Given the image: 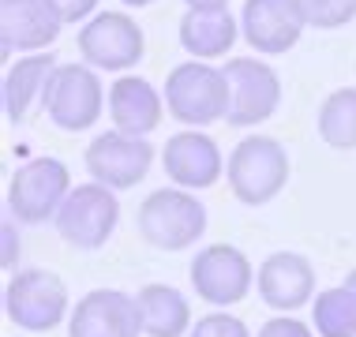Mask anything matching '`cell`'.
Returning <instances> with one entry per match:
<instances>
[{
	"label": "cell",
	"instance_id": "obj_1",
	"mask_svg": "<svg viewBox=\"0 0 356 337\" xmlns=\"http://www.w3.org/2000/svg\"><path fill=\"white\" fill-rule=\"evenodd\" d=\"M139 233L158 252H184L207 233V206L188 188H158L139 206Z\"/></svg>",
	"mask_w": 356,
	"mask_h": 337
},
{
	"label": "cell",
	"instance_id": "obj_2",
	"mask_svg": "<svg viewBox=\"0 0 356 337\" xmlns=\"http://www.w3.org/2000/svg\"><path fill=\"white\" fill-rule=\"evenodd\" d=\"M229 191L244 206H263L289 184V150L270 135H248L229 154Z\"/></svg>",
	"mask_w": 356,
	"mask_h": 337
},
{
	"label": "cell",
	"instance_id": "obj_3",
	"mask_svg": "<svg viewBox=\"0 0 356 337\" xmlns=\"http://www.w3.org/2000/svg\"><path fill=\"white\" fill-rule=\"evenodd\" d=\"M72 195V172L60 158H31L8 180V214L19 225H45L60 214L64 199Z\"/></svg>",
	"mask_w": 356,
	"mask_h": 337
},
{
	"label": "cell",
	"instance_id": "obj_4",
	"mask_svg": "<svg viewBox=\"0 0 356 337\" xmlns=\"http://www.w3.org/2000/svg\"><path fill=\"white\" fill-rule=\"evenodd\" d=\"M165 105L169 117L188 128H207V124L225 120L229 113V83L225 72L203 60L177 64L165 79Z\"/></svg>",
	"mask_w": 356,
	"mask_h": 337
},
{
	"label": "cell",
	"instance_id": "obj_5",
	"mask_svg": "<svg viewBox=\"0 0 356 337\" xmlns=\"http://www.w3.org/2000/svg\"><path fill=\"white\" fill-rule=\"evenodd\" d=\"M68 285L53 274V270H19L8 277L4 288V315L8 322L26 334H49L64 322L68 315Z\"/></svg>",
	"mask_w": 356,
	"mask_h": 337
},
{
	"label": "cell",
	"instance_id": "obj_6",
	"mask_svg": "<svg viewBox=\"0 0 356 337\" xmlns=\"http://www.w3.org/2000/svg\"><path fill=\"white\" fill-rule=\"evenodd\" d=\"M42 109L49 124L60 131H86L102 120L105 109V86L98 67L90 64H56V72L45 83Z\"/></svg>",
	"mask_w": 356,
	"mask_h": 337
},
{
	"label": "cell",
	"instance_id": "obj_7",
	"mask_svg": "<svg viewBox=\"0 0 356 337\" xmlns=\"http://www.w3.org/2000/svg\"><path fill=\"white\" fill-rule=\"evenodd\" d=\"M229 83V113L225 120L233 128H255L266 124L282 105V79L270 64L255 60V56H233L221 64Z\"/></svg>",
	"mask_w": 356,
	"mask_h": 337
},
{
	"label": "cell",
	"instance_id": "obj_8",
	"mask_svg": "<svg viewBox=\"0 0 356 337\" xmlns=\"http://www.w3.org/2000/svg\"><path fill=\"white\" fill-rule=\"evenodd\" d=\"M117 221H120V202L113 195V188H105L94 180V184L72 188V195L64 199V206H60V214L53 217V225L72 247L98 252L105 240L113 236Z\"/></svg>",
	"mask_w": 356,
	"mask_h": 337
},
{
	"label": "cell",
	"instance_id": "obj_9",
	"mask_svg": "<svg viewBox=\"0 0 356 337\" xmlns=\"http://www.w3.org/2000/svg\"><path fill=\"white\" fill-rule=\"evenodd\" d=\"M143 31L128 12H98L79 26V56L98 72H128L143 60Z\"/></svg>",
	"mask_w": 356,
	"mask_h": 337
},
{
	"label": "cell",
	"instance_id": "obj_10",
	"mask_svg": "<svg viewBox=\"0 0 356 337\" xmlns=\"http://www.w3.org/2000/svg\"><path fill=\"white\" fill-rule=\"evenodd\" d=\"M191 288L199 293L203 304L233 307L240 304L255 285V266L240 247L233 244H210L191 258Z\"/></svg>",
	"mask_w": 356,
	"mask_h": 337
},
{
	"label": "cell",
	"instance_id": "obj_11",
	"mask_svg": "<svg viewBox=\"0 0 356 337\" xmlns=\"http://www.w3.org/2000/svg\"><path fill=\"white\" fill-rule=\"evenodd\" d=\"M150 165H154V147L147 142V135H128L113 128V131H102L86 147V172L113 191L136 188L150 172Z\"/></svg>",
	"mask_w": 356,
	"mask_h": 337
},
{
	"label": "cell",
	"instance_id": "obj_12",
	"mask_svg": "<svg viewBox=\"0 0 356 337\" xmlns=\"http://www.w3.org/2000/svg\"><path fill=\"white\" fill-rule=\"evenodd\" d=\"M161 165H165L169 184L203 191L221 180L225 158H221V147L203 128H184V131L169 135V142L161 147Z\"/></svg>",
	"mask_w": 356,
	"mask_h": 337
},
{
	"label": "cell",
	"instance_id": "obj_13",
	"mask_svg": "<svg viewBox=\"0 0 356 337\" xmlns=\"http://www.w3.org/2000/svg\"><path fill=\"white\" fill-rule=\"evenodd\" d=\"M304 26L307 19L300 0H244V12H240V34L263 56L289 53L300 42Z\"/></svg>",
	"mask_w": 356,
	"mask_h": 337
},
{
	"label": "cell",
	"instance_id": "obj_14",
	"mask_svg": "<svg viewBox=\"0 0 356 337\" xmlns=\"http://www.w3.org/2000/svg\"><path fill=\"white\" fill-rule=\"evenodd\" d=\"M139 300L120 288H94L72 307L68 337H139Z\"/></svg>",
	"mask_w": 356,
	"mask_h": 337
},
{
	"label": "cell",
	"instance_id": "obj_15",
	"mask_svg": "<svg viewBox=\"0 0 356 337\" xmlns=\"http://www.w3.org/2000/svg\"><path fill=\"white\" fill-rule=\"evenodd\" d=\"M255 285H259V300L266 307L293 315L315 300V266L300 252H274L270 258H263Z\"/></svg>",
	"mask_w": 356,
	"mask_h": 337
},
{
	"label": "cell",
	"instance_id": "obj_16",
	"mask_svg": "<svg viewBox=\"0 0 356 337\" xmlns=\"http://www.w3.org/2000/svg\"><path fill=\"white\" fill-rule=\"evenodd\" d=\"M53 0H0V45L12 53H45L60 34Z\"/></svg>",
	"mask_w": 356,
	"mask_h": 337
},
{
	"label": "cell",
	"instance_id": "obj_17",
	"mask_svg": "<svg viewBox=\"0 0 356 337\" xmlns=\"http://www.w3.org/2000/svg\"><path fill=\"white\" fill-rule=\"evenodd\" d=\"M109 117L128 135H150L165 117V94H158L139 75H120L109 86Z\"/></svg>",
	"mask_w": 356,
	"mask_h": 337
},
{
	"label": "cell",
	"instance_id": "obj_18",
	"mask_svg": "<svg viewBox=\"0 0 356 337\" xmlns=\"http://www.w3.org/2000/svg\"><path fill=\"white\" fill-rule=\"evenodd\" d=\"M236 38H240V26L229 15V8H188L184 19H180V45L188 49L191 60L229 56Z\"/></svg>",
	"mask_w": 356,
	"mask_h": 337
},
{
	"label": "cell",
	"instance_id": "obj_19",
	"mask_svg": "<svg viewBox=\"0 0 356 337\" xmlns=\"http://www.w3.org/2000/svg\"><path fill=\"white\" fill-rule=\"evenodd\" d=\"M53 72H56V60H53L49 49H45V53H26V56H19L15 64H8L4 94H0L8 124H19L26 113H31L34 101H42L45 83H49Z\"/></svg>",
	"mask_w": 356,
	"mask_h": 337
},
{
	"label": "cell",
	"instance_id": "obj_20",
	"mask_svg": "<svg viewBox=\"0 0 356 337\" xmlns=\"http://www.w3.org/2000/svg\"><path fill=\"white\" fill-rule=\"evenodd\" d=\"M139 315L147 337H184L191 330V304L172 285H143L139 288Z\"/></svg>",
	"mask_w": 356,
	"mask_h": 337
},
{
	"label": "cell",
	"instance_id": "obj_21",
	"mask_svg": "<svg viewBox=\"0 0 356 337\" xmlns=\"http://www.w3.org/2000/svg\"><path fill=\"white\" fill-rule=\"evenodd\" d=\"M319 139L334 150H356V86L330 90L319 105Z\"/></svg>",
	"mask_w": 356,
	"mask_h": 337
},
{
	"label": "cell",
	"instance_id": "obj_22",
	"mask_svg": "<svg viewBox=\"0 0 356 337\" xmlns=\"http://www.w3.org/2000/svg\"><path fill=\"white\" fill-rule=\"evenodd\" d=\"M312 322L319 337H356V293L345 281L323 288L312 300Z\"/></svg>",
	"mask_w": 356,
	"mask_h": 337
},
{
	"label": "cell",
	"instance_id": "obj_23",
	"mask_svg": "<svg viewBox=\"0 0 356 337\" xmlns=\"http://www.w3.org/2000/svg\"><path fill=\"white\" fill-rule=\"evenodd\" d=\"M300 8L307 26H319V31H338L356 19V0H300Z\"/></svg>",
	"mask_w": 356,
	"mask_h": 337
},
{
	"label": "cell",
	"instance_id": "obj_24",
	"mask_svg": "<svg viewBox=\"0 0 356 337\" xmlns=\"http://www.w3.org/2000/svg\"><path fill=\"white\" fill-rule=\"evenodd\" d=\"M188 337H252V334H248L244 319H236V315L210 311V315H203V319L191 326Z\"/></svg>",
	"mask_w": 356,
	"mask_h": 337
},
{
	"label": "cell",
	"instance_id": "obj_25",
	"mask_svg": "<svg viewBox=\"0 0 356 337\" xmlns=\"http://www.w3.org/2000/svg\"><path fill=\"white\" fill-rule=\"evenodd\" d=\"M53 8H56V15H60L64 26L86 23V19L98 15V0H53Z\"/></svg>",
	"mask_w": 356,
	"mask_h": 337
},
{
	"label": "cell",
	"instance_id": "obj_26",
	"mask_svg": "<svg viewBox=\"0 0 356 337\" xmlns=\"http://www.w3.org/2000/svg\"><path fill=\"white\" fill-rule=\"evenodd\" d=\"M255 337H315L300 319H293V315H277V319L270 322H263L259 326V334Z\"/></svg>",
	"mask_w": 356,
	"mask_h": 337
},
{
	"label": "cell",
	"instance_id": "obj_27",
	"mask_svg": "<svg viewBox=\"0 0 356 337\" xmlns=\"http://www.w3.org/2000/svg\"><path fill=\"white\" fill-rule=\"evenodd\" d=\"M15 255H19V236H15V217H4V270H15Z\"/></svg>",
	"mask_w": 356,
	"mask_h": 337
},
{
	"label": "cell",
	"instance_id": "obj_28",
	"mask_svg": "<svg viewBox=\"0 0 356 337\" xmlns=\"http://www.w3.org/2000/svg\"><path fill=\"white\" fill-rule=\"evenodd\" d=\"M188 8H225L229 0H184Z\"/></svg>",
	"mask_w": 356,
	"mask_h": 337
},
{
	"label": "cell",
	"instance_id": "obj_29",
	"mask_svg": "<svg viewBox=\"0 0 356 337\" xmlns=\"http://www.w3.org/2000/svg\"><path fill=\"white\" fill-rule=\"evenodd\" d=\"M120 4H128V8H147V4H154V0H120Z\"/></svg>",
	"mask_w": 356,
	"mask_h": 337
},
{
	"label": "cell",
	"instance_id": "obj_30",
	"mask_svg": "<svg viewBox=\"0 0 356 337\" xmlns=\"http://www.w3.org/2000/svg\"><path fill=\"white\" fill-rule=\"evenodd\" d=\"M345 285H349V288H353V293H356V270H353V274H349V277H345Z\"/></svg>",
	"mask_w": 356,
	"mask_h": 337
}]
</instances>
